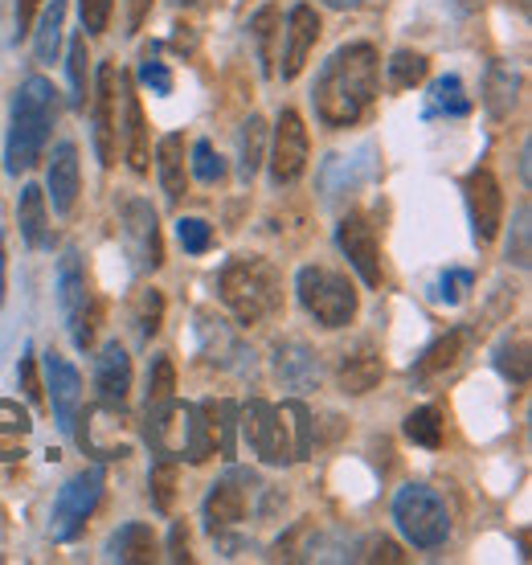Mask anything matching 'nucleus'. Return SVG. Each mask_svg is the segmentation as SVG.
I'll use <instances>...</instances> for the list:
<instances>
[{
    "label": "nucleus",
    "mask_w": 532,
    "mask_h": 565,
    "mask_svg": "<svg viewBox=\"0 0 532 565\" xmlns=\"http://www.w3.org/2000/svg\"><path fill=\"white\" fill-rule=\"evenodd\" d=\"M381 83V62L377 50L369 42L340 45L337 54L320 66L311 103H316V119L323 128H352L361 124L364 111L377 99Z\"/></svg>",
    "instance_id": "1"
},
{
    "label": "nucleus",
    "mask_w": 532,
    "mask_h": 565,
    "mask_svg": "<svg viewBox=\"0 0 532 565\" xmlns=\"http://www.w3.org/2000/svg\"><path fill=\"white\" fill-rule=\"evenodd\" d=\"M57 119V90L54 83H45L42 74H33L17 86L13 95V119H9V140H4V172H29L42 160L50 131Z\"/></svg>",
    "instance_id": "2"
},
{
    "label": "nucleus",
    "mask_w": 532,
    "mask_h": 565,
    "mask_svg": "<svg viewBox=\"0 0 532 565\" xmlns=\"http://www.w3.org/2000/svg\"><path fill=\"white\" fill-rule=\"evenodd\" d=\"M217 296H222L225 308L238 316V324H258V320H266V316H275L283 308L279 270L258 255L230 258L222 275H217Z\"/></svg>",
    "instance_id": "3"
},
{
    "label": "nucleus",
    "mask_w": 532,
    "mask_h": 565,
    "mask_svg": "<svg viewBox=\"0 0 532 565\" xmlns=\"http://www.w3.org/2000/svg\"><path fill=\"white\" fill-rule=\"evenodd\" d=\"M295 296L320 328H344L361 308L357 287L332 267H304L295 275Z\"/></svg>",
    "instance_id": "4"
},
{
    "label": "nucleus",
    "mask_w": 532,
    "mask_h": 565,
    "mask_svg": "<svg viewBox=\"0 0 532 565\" xmlns=\"http://www.w3.org/2000/svg\"><path fill=\"white\" fill-rule=\"evenodd\" d=\"M393 521L397 533L414 545V550H438L450 537V512L443 495L426 483H409L393 495Z\"/></svg>",
    "instance_id": "5"
},
{
    "label": "nucleus",
    "mask_w": 532,
    "mask_h": 565,
    "mask_svg": "<svg viewBox=\"0 0 532 565\" xmlns=\"http://www.w3.org/2000/svg\"><path fill=\"white\" fill-rule=\"evenodd\" d=\"M57 308H62V320L71 328V337L78 349H91L95 340V303H91V282H86L83 255L66 246V255L57 263Z\"/></svg>",
    "instance_id": "6"
},
{
    "label": "nucleus",
    "mask_w": 532,
    "mask_h": 565,
    "mask_svg": "<svg viewBox=\"0 0 532 565\" xmlns=\"http://www.w3.org/2000/svg\"><path fill=\"white\" fill-rule=\"evenodd\" d=\"M103 488H107V471L103 467H83L78 476H71V480L62 483V492L54 500V516H50L54 541H74L83 533L91 512L103 500Z\"/></svg>",
    "instance_id": "7"
},
{
    "label": "nucleus",
    "mask_w": 532,
    "mask_h": 565,
    "mask_svg": "<svg viewBox=\"0 0 532 565\" xmlns=\"http://www.w3.org/2000/svg\"><path fill=\"white\" fill-rule=\"evenodd\" d=\"M234 426H238V406L230 397H210L193 406V443H189V455L193 463H205L210 455H222V459H234Z\"/></svg>",
    "instance_id": "8"
},
{
    "label": "nucleus",
    "mask_w": 532,
    "mask_h": 565,
    "mask_svg": "<svg viewBox=\"0 0 532 565\" xmlns=\"http://www.w3.org/2000/svg\"><path fill=\"white\" fill-rule=\"evenodd\" d=\"M258 488H263V480H258L254 471L230 467L222 480L210 488V495H205V529H210V533H225V529H234V524L246 521L251 500Z\"/></svg>",
    "instance_id": "9"
},
{
    "label": "nucleus",
    "mask_w": 532,
    "mask_h": 565,
    "mask_svg": "<svg viewBox=\"0 0 532 565\" xmlns=\"http://www.w3.org/2000/svg\"><path fill=\"white\" fill-rule=\"evenodd\" d=\"M238 426L263 463H275V467L295 463L291 438H287V426H283V418H279V406L254 397V402H246L238 411Z\"/></svg>",
    "instance_id": "10"
},
{
    "label": "nucleus",
    "mask_w": 532,
    "mask_h": 565,
    "mask_svg": "<svg viewBox=\"0 0 532 565\" xmlns=\"http://www.w3.org/2000/svg\"><path fill=\"white\" fill-rule=\"evenodd\" d=\"M119 90H124V74L119 66L103 62L95 78V152L98 160L111 169L115 152H119Z\"/></svg>",
    "instance_id": "11"
},
{
    "label": "nucleus",
    "mask_w": 532,
    "mask_h": 565,
    "mask_svg": "<svg viewBox=\"0 0 532 565\" xmlns=\"http://www.w3.org/2000/svg\"><path fill=\"white\" fill-rule=\"evenodd\" d=\"M462 198H467V213H471V230H476V242L488 246L496 242L500 226H504V193H500V181L491 177V169H471L462 177Z\"/></svg>",
    "instance_id": "12"
},
{
    "label": "nucleus",
    "mask_w": 532,
    "mask_h": 565,
    "mask_svg": "<svg viewBox=\"0 0 532 565\" xmlns=\"http://www.w3.org/2000/svg\"><path fill=\"white\" fill-rule=\"evenodd\" d=\"M119 226H124L127 255L136 258V267L156 270L160 263H164V242H160V222H156L152 201H143V198L124 201V210H119Z\"/></svg>",
    "instance_id": "13"
},
{
    "label": "nucleus",
    "mask_w": 532,
    "mask_h": 565,
    "mask_svg": "<svg viewBox=\"0 0 532 565\" xmlns=\"http://www.w3.org/2000/svg\"><path fill=\"white\" fill-rule=\"evenodd\" d=\"M42 365H45L42 390H50V406H54L57 430L74 435V426H78V411H83V377H78V369L57 353V349H50V353L42 356Z\"/></svg>",
    "instance_id": "14"
},
{
    "label": "nucleus",
    "mask_w": 532,
    "mask_h": 565,
    "mask_svg": "<svg viewBox=\"0 0 532 565\" xmlns=\"http://www.w3.org/2000/svg\"><path fill=\"white\" fill-rule=\"evenodd\" d=\"M308 128L295 111H283L279 124H275V143H270V181L275 184H291L304 177L308 169Z\"/></svg>",
    "instance_id": "15"
},
{
    "label": "nucleus",
    "mask_w": 532,
    "mask_h": 565,
    "mask_svg": "<svg viewBox=\"0 0 532 565\" xmlns=\"http://www.w3.org/2000/svg\"><path fill=\"white\" fill-rule=\"evenodd\" d=\"M337 246L344 250L357 275H361L369 287H381V246H377V230L364 213H349L340 217L337 226Z\"/></svg>",
    "instance_id": "16"
},
{
    "label": "nucleus",
    "mask_w": 532,
    "mask_h": 565,
    "mask_svg": "<svg viewBox=\"0 0 532 565\" xmlns=\"http://www.w3.org/2000/svg\"><path fill=\"white\" fill-rule=\"evenodd\" d=\"M148 443L164 459H184L189 443H193V406L172 402V397L164 406H152L148 411Z\"/></svg>",
    "instance_id": "17"
},
{
    "label": "nucleus",
    "mask_w": 532,
    "mask_h": 565,
    "mask_svg": "<svg viewBox=\"0 0 532 565\" xmlns=\"http://www.w3.org/2000/svg\"><path fill=\"white\" fill-rule=\"evenodd\" d=\"M320 42V17L311 4H295L291 13H287V29H283V83H291L299 78V71L308 66V54L316 50Z\"/></svg>",
    "instance_id": "18"
},
{
    "label": "nucleus",
    "mask_w": 532,
    "mask_h": 565,
    "mask_svg": "<svg viewBox=\"0 0 532 565\" xmlns=\"http://www.w3.org/2000/svg\"><path fill=\"white\" fill-rule=\"evenodd\" d=\"M467 328H450L447 337H438L426 353L414 361V369H409V377H414V385H422V390H435L438 382H447L450 373L459 369L462 353H467Z\"/></svg>",
    "instance_id": "19"
},
{
    "label": "nucleus",
    "mask_w": 532,
    "mask_h": 565,
    "mask_svg": "<svg viewBox=\"0 0 532 565\" xmlns=\"http://www.w3.org/2000/svg\"><path fill=\"white\" fill-rule=\"evenodd\" d=\"M95 390L98 402L107 411H124L127 406V390H131V356L119 340L103 344V353L95 356Z\"/></svg>",
    "instance_id": "20"
},
{
    "label": "nucleus",
    "mask_w": 532,
    "mask_h": 565,
    "mask_svg": "<svg viewBox=\"0 0 532 565\" xmlns=\"http://www.w3.org/2000/svg\"><path fill=\"white\" fill-rule=\"evenodd\" d=\"M78 189H83V169H78V148L71 140L57 143L50 156V172H45V198L54 201V213H74L78 205Z\"/></svg>",
    "instance_id": "21"
},
{
    "label": "nucleus",
    "mask_w": 532,
    "mask_h": 565,
    "mask_svg": "<svg viewBox=\"0 0 532 565\" xmlns=\"http://www.w3.org/2000/svg\"><path fill=\"white\" fill-rule=\"evenodd\" d=\"M337 377H340V390H344V394H369V390H377L381 377H385L377 344H373V340H357L352 349H344Z\"/></svg>",
    "instance_id": "22"
},
{
    "label": "nucleus",
    "mask_w": 532,
    "mask_h": 565,
    "mask_svg": "<svg viewBox=\"0 0 532 565\" xmlns=\"http://www.w3.org/2000/svg\"><path fill=\"white\" fill-rule=\"evenodd\" d=\"M124 128H119V136H124V152H127V164H131V172H148V160H152V148H148V124H143V107L140 99L131 95V86H127L124 78Z\"/></svg>",
    "instance_id": "23"
},
{
    "label": "nucleus",
    "mask_w": 532,
    "mask_h": 565,
    "mask_svg": "<svg viewBox=\"0 0 532 565\" xmlns=\"http://www.w3.org/2000/svg\"><path fill=\"white\" fill-rule=\"evenodd\" d=\"M156 553H160V541L140 521L115 529L111 541H107V562H119V565H148L156 562Z\"/></svg>",
    "instance_id": "24"
},
{
    "label": "nucleus",
    "mask_w": 532,
    "mask_h": 565,
    "mask_svg": "<svg viewBox=\"0 0 532 565\" xmlns=\"http://www.w3.org/2000/svg\"><path fill=\"white\" fill-rule=\"evenodd\" d=\"M156 169H160V184H164V198L169 205H181L184 189H189V172H184V136H164L156 148Z\"/></svg>",
    "instance_id": "25"
},
{
    "label": "nucleus",
    "mask_w": 532,
    "mask_h": 565,
    "mask_svg": "<svg viewBox=\"0 0 532 565\" xmlns=\"http://www.w3.org/2000/svg\"><path fill=\"white\" fill-rule=\"evenodd\" d=\"M279 377L287 390H311V385H320V356L311 353L308 344L287 340V344H279Z\"/></svg>",
    "instance_id": "26"
},
{
    "label": "nucleus",
    "mask_w": 532,
    "mask_h": 565,
    "mask_svg": "<svg viewBox=\"0 0 532 565\" xmlns=\"http://www.w3.org/2000/svg\"><path fill=\"white\" fill-rule=\"evenodd\" d=\"M17 222H21V238H25L33 250H45V246H50L45 189H38V184H25V189H21V201H17Z\"/></svg>",
    "instance_id": "27"
},
{
    "label": "nucleus",
    "mask_w": 532,
    "mask_h": 565,
    "mask_svg": "<svg viewBox=\"0 0 532 565\" xmlns=\"http://www.w3.org/2000/svg\"><path fill=\"white\" fill-rule=\"evenodd\" d=\"M33 430L29 423V414L9 402V397H0V463H9V459H21L25 455V438Z\"/></svg>",
    "instance_id": "28"
},
{
    "label": "nucleus",
    "mask_w": 532,
    "mask_h": 565,
    "mask_svg": "<svg viewBox=\"0 0 532 565\" xmlns=\"http://www.w3.org/2000/svg\"><path fill=\"white\" fill-rule=\"evenodd\" d=\"M471 95H467V86L462 78L447 74V78H438L430 86V103H426V119H435V115H447V119H462V115H471Z\"/></svg>",
    "instance_id": "29"
},
{
    "label": "nucleus",
    "mask_w": 532,
    "mask_h": 565,
    "mask_svg": "<svg viewBox=\"0 0 532 565\" xmlns=\"http://www.w3.org/2000/svg\"><path fill=\"white\" fill-rule=\"evenodd\" d=\"M62 29H66V0H50L42 13V25L29 29L33 33V50H38V62H54L57 45H62Z\"/></svg>",
    "instance_id": "30"
},
{
    "label": "nucleus",
    "mask_w": 532,
    "mask_h": 565,
    "mask_svg": "<svg viewBox=\"0 0 532 565\" xmlns=\"http://www.w3.org/2000/svg\"><path fill=\"white\" fill-rule=\"evenodd\" d=\"M517 71L512 66H491L488 71V86H483V103H488V111L496 115V119H504V115H512V107H517Z\"/></svg>",
    "instance_id": "31"
},
{
    "label": "nucleus",
    "mask_w": 532,
    "mask_h": 565,
    "mask_svg": "<svg viewBox=\"0 0 532 565\" xmlns=\"http://www.w3.org/2000/svg\"><path fill=\"white\" fill-rule=\"evenodd\" d=\"M283 414V426H287V438H291V451H295V463L299 459H308L311 455V438H316V426H311V411L304 402H283L279 406Z\"/></svg>",
    "instance_id": "32"
},
{
    "label": "nucleus",
    "mask_w": 532,
    "mask_h": 565,
    "mask_svg": "<svg viewBox=\"0 0 532 565\" xmlns=\"http://www.w3.org/2000/svg\"><path fill=\"white\" fill-rule=\"evenodd\" d=\"M263 152H266V124L258 119V115H251L246 124H242V143H238V172L242 181L251 184L254 172H258V164H263Z\"/></svg>",
    "instance_id": "33"
},
{
    "label": "nucleus",
    "mask_w": 532,
    "mask_h": 565,
    "mask_svg": "<svg viewBox=\"0 0 532 565\" xmlns=\"http://www.w3.org/2000/svg\"><path fill=\"white\" fill-rule=\"evenodd\" d=\"M443 430H447V423H443L438 406H422V411H414L406 418V438L418 443V447H430V451L443 447Z\"/></svg>",
    "instance_id": "34"
},
{
    "label": "nucleus",
    "mask_w": 532,
    "mask_h": 565,
    "mask_svg": "<svg viewBox=\"0 0 532 565\" xmlns=\"http://www.w3.org/2000/svg\"><path fill=\"white\" fill-rule=\"evenodd\" d=\"M66 66H71V90H74L71 103L83 111L86 99H91V50H86V33H78L71 42V62Z\"/></svg>",
    "instance_id": "35"
},
{
    "label": "nucleus",
    "mask_w": 532,
    "mask_h": 565,
    "mask_svg": "<svg viewBox=\"0 0 532 565\" xmlns=\"http://www.w3.org/2000/svg\"><path fill=\"white\" fill-rule=\"evenodd\" d=\"M279 9L275 4H266V9H258L251 21V33H254V42H258V62H263V74H270L275 66V38H279Z\"/></svg>",
    "instance_id": "36"
},
{
    "label": "nucleus",
    "mask_w": 532,
    "mask_h": 565,
    "mask_svg": "<svg viewBox=\"0 0 532 565\" xmlns=\"http://www.w3.org/2000/svg\"><path fill=\"white\" fill-rule=\"evenodd\" d=\"M496 369H500L512 385H529V340L524 337L504 340V344L496 349Z\"/></svg>",
    "instance_id": "37"
},
{
    "label": "nucleus",
    "mask_w": 532,
    "mask_h": 565,
    "mask_svg": "<svg viewBox=\"0 0 532 565\" xmlns=\"http://www.w3.org/2000/svg\"><path fill=\"white\" fill-rule=\"evenodd\" d=\"M177 488H181V471H177V463H172V459H160V463L152 467V476H148V492H152L156 509L172 512V504H177Z\"/></svg>",
    "instance_id": "38"
},
{
    "label": "nucleus",
    "mask_w": 532,
    "mask_h": 565,
    "mask_svg": "<svg viewBox=\"0 0 532 565\" xmlns=\"http://www.w3.org/2000/svg\"><path fill=\"white\" fill-rule=\"evenodd\" d=\"M426 71H430V62L422 54L397 50V54L390 57V86L393 90H409V86H418L422 78H426Z\"/></svg>",
    "instance_id": "39"
},
{
    "label": "nucleus",
    "mask_w": 532,
    "mask_h": 565,
    "mask_svg": "<svg viewBox=\"0 0 532 565\" xmlns=\"http://www.w3.org/2000/svg\"><path fill=\"white\" fill-rule=\"evenodd\" d=\"M172 394H177V365H172V356H152V369H148V411L164 406Z\"/></svg>",
    "instance_id": "40"
},
{
    "label": "nucleus",
    "mask_w": 532,
    "mask_h": 565,
    "mask_svg": "<svg viewBox=\"0 0 532 565\" xmlns=\"http://www.w3.org/2000/svg\"><path fill=\"white\" fill-rule=\"evenodd\" d=\"M140 83L152 90V95H172V71L169 62H160V45H143L140 54Z\"/></svg>",
    "instance_id": "41"
},
{
    "label": "nucleus",
    "mask_w": 532,
    "mask_h": 565,
    "mask_svg": "<svg viewBox=\"0 0 532 565\" xmlns=\"http://www.w3.org/2000/svg\"><path fill=\"white\" fill-rule=\"evenodd\" d=\"M160 324H164V296H160L156 287H148V291H140V299H136V328H140L143 340H152L156 332H160Z\"/></svg>",
    "instance_id": "42"
},
{
    "label": "nucleus",
    "mask_w": 532,
    "mask_h": 565,
    "mask_svg": "<svg viewBox=\"0 0 532 565\" xmlns=\"http://www.w3.org/2000/svg\"><path fill=\"white\" fill-rule=\"evenodd\" d=\"M177 238H181V246L189 255H205L213 246V226L205 217H181L177 222Z\"/></svg>",
    "instance_id": "43"
},
{
    "label": "nucleus",
    "mask_w": 532,
    "mask_h": 565,
    "mask_svg": "<svg viewBox=\"0 0 532 565\" xmlns=\"http://www.w3.org/2000/svg\"><path fill=\"white\" fill-rule=\"evenodd\" d=\"M193 177H196V181H205V184H217L225 177V160H222V156H213L210 140L193 143Z\"/></svg>",
    "instance_id": "44"
},
{
    "label": "nucleus",
    "mask_w": 532,
    "mask_h": 565,
    "mask_svg": "<svg viewBox=\"0 0 532 565\" xmlns=\"http://www.w3.org/2000/svg\"><path fill=\"white\" fill-rule=\"evenodd\" d=\"M471 287H476V275H471V270L450 267L447 275L438 279V299L455 308V303H462V299H467V291H471Z\"/></svg>",
    "instance_id": "45"
},
{
    "label": "nucleus",
    "mask_w": 532,
    "mask_h": 565,
    "mask_svg": "<svg viewBox=\"0 0 532 565\" xmlns=\"http://www.w3.org/2000/svg\"><path fill=\"white\" fill-rule=\"evenodd\" d=\"M508 258L517 263L520 270H529L532 250H529V205L517 210V226H512V238H508Z\"/></svg>",
    "instance_id": "46"
},
{
    "label": "nucleus",
    "mask_w": 532,
    "mask_h": 565,
    "mask_svg": "<svg viewBox=\"0 0 532 565\" xmlns=\"http://www.w3.org/2000/svg\"><path fill=\"white\" fill-rule=\"evenodd\" d=\"M78 13H83V29L95 38V33H107L115 13V0H78Z\"/></svg>",
    "instance_id": "47"
},
{
    "label": "nucleus",
    "mask_w": 532,
    "mask_h": 565,
    "mask_svg": "<svg viewBox=\"0 0 532 565\" xmlns=\"http://www.w3.org/2000/svg\"><path fill=\"white\" fill-rule=\"evenodd\" d=\"M17 382H21V390H25L29 402H42V382H38V365H33V356H21V369H17Z\"/></svg>",
    "instance_id": "48"
},
{
    "label": "nucleus",
    "mask_w": 532,
    "mask_h": 565,
    "mask_svg": "<svg viewBox=\"0 0 532 565\" xmlns=\"http://www.w3.org/2000/svg\"><path fill=\"white\" fill-rule=\"evenodd\" d=\"M169 557L172 562H189V529L184 521L172 524V537H169Z\"/></svg>",
    "instance_id": "49"
},
{
    "label": "nucleus",
    "mask_w": 532,
    "mask_h": 565,
    "mask_svg": "<svg viewBox=\"0 0 532 565\" xmlns=\"http://www.w3.org/2000/svg\"><path fill=\"white\" fill-rule=\"evenodd\" d=\"M152 13V0H127V33H140Z\"/></svg>",
    "instance_id": "50"
},
{
    "label": "nucleus",
    "mask_w": 532,
    "mask_h": 565,
    "mask_svg": "<svg viewBox=\"0 0 532 565\" xmlns=\"http://www.w3.org/2000/svg\"><path fill=\"white\" fill-rule=\"evenodd\" d=\"M42 9V0H17V38H25L33 29V17Z\"/></svg>",
    "instance_id": "51"
},
{
    "label": "nucleus",
    "mask_w": 532,
    "mask_h": 565,
    "mask_svg": "<svg viewBox=\"0 0 532 565\" xmlns=\"http://www.w3.org/2000/svg\"><path fill=\"white\" fill-rule=\"evenodd\" d=\"M323 4H328V9H361L364 0H323Z\"/></svg>",
    "instance_id": "52"
},
{
    "label": "nucleus",
    "mask_w": 532,
    "mask_h": 565,
    "mask_svg": "<svg viewBox=\"0 0 532 565\" xmlns=\"http://www.w3.org/2000/svg\"><path fill=\"white\" fill-rule=\"evenodd\" d=\"M520 177L529 181V143H524V152H520Z\"/></svg>",
    "instance_id": "53"
},
{
    "label": "nucleus",
    "mask_w": 532,
    "mask_h": 565,
    "mask_svg": "<svg viewBox=\"0 0 532 565\" xmlns=\"http://www.w3.org/2000/svg\"><path fill=\"white\" fill-rule=\"evenodd\" d=\"M172 4H177V9H184V4H196V0H172Z\"/></svg>",
    "instance_id": "54"
},
{
    "label": "nucleus",
    "mask_w": 532,
    "mask_h": 565,
    "mask_svg": "<svg viewBox=\"0 0 532 565\" xmlns=\"http://www.w3.org/2000/svg\"><path fill=\"white\" fill-rule=\"evenodd\" d=\"M459 4H476V0H459Z\"/></svg>",
    "instance_id": "55"
}]
</instances>
